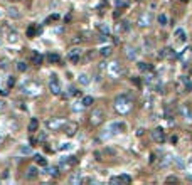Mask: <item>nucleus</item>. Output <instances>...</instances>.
<instances>
[{
  "label": "nucleus",
  "instance_id": "obj_1",
  "mask_svg": "<svg viewBox=\"0 0 192 185\" xmlns=\"http://www.w3.org/2000/svg\"><path fill=\"white\" fill-rule=\"evenodd\" d=\"M113 106H115V109L120 115H128L131 111V108H133V96L128 94V92H123V94L115 98Z\"/></svg>",
  "mask_w": 192,
  "mask_h": 185
},
{
  "label": "nucleus",
  "instance_id": "obj_2",
  "mask_svg": "<svg viewBox=\"0 0 192 185\" xmlns=\"http://www.w3.org/2000/svg\"><path fill=\"white\" fill-rule=\"evenodd\" d=\"M22 92L27 94V96H37L39 92H41V86H39L37 83H34V81H27L22 86Z\"/></svg>",
  "mask_w": 192,
  "mask_h": 185
},
{
  "label": "nucleus",
  "instance_id": "obj_3",
  "mask_svg": "<svg viewBox=\"0 0 192 185\" xmlns=\"http://www.w3.org/2000/svg\"><path fill=\"white\" fill-rule=\"evenodd\" d=\"M66 123H67V120H64V118H51V120L46 121V128H47V130H52V131H59V130L64 128Z\"/></svg>",
  "mask_w": 192,
  "mask_h": 185
},
{
  "label": "nucleus",
  "instance_id": "obj_4",
  "mask_svg": "<svg viewBox=\"0 0 192 185\" xmlns=\"http://www.w3.org/2000/svg\"><path fill=\"white\" fill-rule=\"evenodd\" d=\"M106 71H108V74L113 77V79H118V77L123 74V67H122V64L116 62V61L110 62V64H108V67H106Z\"/></svg>",
  "mask_w": 192,
  "mask_h": 185
},
{
  "label": "nucleus",
  "instance_id": "obj_5",
  "mask_svg": "<svg viewBox=\"0 0 192 185\" xmlns=\"http://www.w3.org/2000/svg\"><path fill=\"white\" fill-rule=\"evenodd\" d=\"M90 121H91V124H93V126L101 124L103 121H105V111H103L101 108L93 109V113H91V116H90Z\"/></svg>",
  "mask_w": 192,
  "mask_h": 185
},
{
  "label": "nucleus",
  "instance_id": "obj_6",
  "mask_svg": "<svg viewBox=\"0 0 192 185\" xmlns=\"http://www.w3.org/2000/svg\"><path fill=\"white\" fill-rule=\"evenodd\" d=\"M49 91L52 92V94H56V96H59L61 94V84H59V81H58V77L56 76H51V79H49Z\"/></svg>",
  "mask_w": 192,
  "mask_h": 185
},
{
  "label": "nucleus",
  "instance_id": "obj_7",
  "mask_svg": "<svg viewBox=\"0 0 192 185\" xmlns=\"http://www.w3.org/2000/svg\"><path fill=\"white\" fill-rule=\"evenodd\" d=\"M179 59H180V62H182L184 66H189L190 61H192V47H190V45H189V47H186L182 52H180Z\"/></svg>",
  "mask_w": 192,
  "mask_h": 185
},
{
  "label": "nucleus",
  "instance_id": "obj_8",
  "mask_svg": "<svg viewBox=\"0 0 192 185\" xmlns=\"http://www.w3.org/2000/svg\"><path fill=\"white\" fill-rule=\"evenodd\" d=\"M152 22H154V15H152V12L142 14L140 19H138V26H140V27H148Z\"/></svg>",
  "mask_w": 192,
  "mask_h": 185
},
{
  "label": "nucleus",
  "instance_id": "obj_9",
  "mask_svg": "<svg viewBox=\"0 0 192 185\" xmlns=\"http://www.w3.org/2000/svg\"><path fill=\"white\" fill-rule=\"evenodd\" d=\"M81 54H83V51H81L79 47H74V49H71V51H69L67 59H69L73 64H78V62H79V59H81Z\"/></svg>",
  "mask_w": 192,
  "mask_h": 185
},
{
  "label": "nucleus",
  "instance_id": "obj_10",
  "mask_svg": "<svg viewBox=\"0 0 192 185\" xmlns=\"http://www.w3.org/2000/svg\"><path fill=\"white\" fill-rule=\"evenodd\" d=\"M152 138H154V141H157V143H163L165 141V131H163V128H155L154 131H152Z\"/></svg>",
  "mask_w": 192,
  "mask_h": 185
},
{
  "label": "nucleus",
  "instance_id": "obj_11",
  "mask_svg": "<svg viewBox=\"0 0 192 185\" xmlns=\"http://www.w3.org/2000/svg\"><path fill=\"white\" fill-rule=\"evenodd\" d=\"M125 123H122V121H115V123H111L108 126V131H111L113 135H116V133H122V131H125Z\"/></svg>",
  "mask_w": 192,
  "mask_h": 185
},
{
  "label": "nucleus",
  "instance_id": "obj_12",
  "mask_svg": "<svg viewBox=\"0 0 192 185\" xmlns=\"http://www.w3.org/2000/svg\"><path fill=\"white\" fill-rule=\"evenodd\" d=\"M62 131L67 135V136H74V135H76V131H78V124H76V123H71V121H67L66 124H64Z\"/></svg>",
  "mask_w": 192,
  "mask_h": 185
},
{
  "label": "nucleus",
  "instance_id": "obj_13",
  "mask_svg": "<svg viewBox=\"0 0 192 185\" xmlns=\"http://www.w3.org/2000/svg\"><path fill=\"white\" fill-rule=\"evenodd\" d=\"M180 115L186 118V121H192V109L189 108V104H180Z\"/></svg>",
  "mask_w": 192,
  "mask_h": 185
},
{
  "label": "nucleus",
  "instance_id": "obj_14",
  "mask_svg": "<svg viewBox=\"0 0 192 185\" xmlns=\"http://www.w3.org/2000/svg\"><path fill=\"white\" fill-rule=\"evenodd\" d=\"M7 15H9L10 19L17 20V19H20V17H22V14L19 12V9H17V7H12V5H10L9 9H7Z\"/></svg>",
  "mask_w": 192,
  "mask_h": 185
},
{
  "label": "nucleus",
  "instance_id": "obj_15",
  "mask_svg": "<svg viewBox=\"0 0 192 185\" xmlns=\"http://www.w3.org/2000/svg\"><path fill=\"white\" fill-rule=\"evenodd\" d=\"M39 177V168L37 167H29V170H27V173H26V179L27 180H35Z\"/></svg>",
  "mask_w": 192,
  "mask_h": 185
},
{
  "label": "nucleus",
  "instance_id": "obj_16",
  "mask_svg": "<svg viewBox=\"0 0 192 185\" xmlns=\"http://www.w3.org/2000/svg\"><path fill=\"white\" fill-rule=\"evenodd\" d=\"M160 57H167V59H174L175 57V52H174L172 47H163L162 52H160Z\"/></svg>",
  "mask_w": 192,
  "mask_h": 185
},
{
  "label": "nucleus",
  "instance_id": "obj_17",
  "mask_svg": "<svg viewBox=\"0 0 192 185\" xmlns=\"http://www.w3.org/2000/svg\"><path fill=\"white\" fill-rule=\"evenodd\" d=\"M175 39L179 42H186L187 39V34H186V29H182V27H179V29H175Z\"/></svg>",
  "mask_w": 192,
  "mask_h": 185
},
{
  "label": "nucleus",
  "instance_id": "obj_18",
  "mask_svg": "<svg viewBox=\"0 0 192 185\" xmlns=\"http://www.w3.org/2000/svg\"><path fill=\"white\" fill-rule=\"evenodd\" d=\"M125 54H126V57L130 59V61H133V59H137L138 52H137V49H135V47H126Z\"/></svg>",
  "mask_w": 192,
  "mask_h": 185
},
{
  "label": "nucleus",
  "instance_id": "obj_19",
  "mask_svg": "<svg viewBox=\"0 0 192 185\" xmlns=\"http://www.w3.org/2000/svg\"><path fill=\"white\" fill-rule=\"evenodd\" d=\"M138 69H140L142 73H150V71L154 69V66H152V64H147V62H138Z\"/></svg>",
  "mask_w": 192,
  "mask_h": 185
},
{
  "label": "nucleus",
  "instance_id": "obj_20",
  "mask_svg": "<svg viewBox=\"0 0 192 185\" xmlns=\"http://www.w3.org/2000/svg\"><path fill=\"white\" fill-rule=\"evenodd\" d=\"M111 52H113V47H111V45H105V47L99 49V54H101L103 57H108V56H111Z\"/></svg>",
  "mask_w": 192,
  "mask_h": 185
},
{
  "label": "nucleus",
  "instance_id": "obj_21",
  "mask_svg": "<svg viewBox=\"0 0 192 185\" xmlns=\"http://www.w3.org/2000/svg\"><path fill=\"white\" fill-rule=\"evenodd\" d=\"M69 182H71V183H81V182H83V177H81V173H79V172L73 173V175L69 177Z\"/></svg>",
  "mask_w": 192,
  "mask_h": 185
},
{
  "label": "nucleus",
  "instance_id": "obj_22",
  "mask_svg": "<svg viewBox=\"0 0 192 185\" xmlns=\"http://www.w3.org/2000/svg\"><path fill=\"white\" fill-rule=\"evenodd\" d=\"M47 61L51 62V64H58L59 61H61V56L56 54V52H51V54L47 56Z\"/></svg>",
  "mask_w": 192,
  "mask_h": 185
},
{
  "label": "nucleus",
  "instance_id": "obj_23",
  "mask_svg": "<svg viewBox=\"0 0 192 185\" xmlns=\"http://www.w3.org/2000/svg\"><path fill=\"white\" fill-rule=\"evenodd\" d=\"M7 41L12 42V44H15V42L19 41V34H17L15 30H10V32H9V35H7Z\"/></svg>",
  "mask_w": 192,
  "mask_h": 185
},
{
  "label": "nucleus",
  "instance_id": "obj_24",
  "mask_svg": "<svg viewBox=\"0 0 192 185\" xmlns=\"http://www.w3.org/2000/svg\"><path fill=\"white\" fill-rule=\"evenodd\" d=\"M37 128H39V120L37 118H32L30 120V123H29V131H37Z\"/></svg>",
  "mask_w": 192,
  "mask_h": 185
},
{
  "label": "nucleus",
  "instance_id": "obj_25",
  "mask_svg": "<svg viewBox=\"0 0 192 185\" xmlns=\"http://www.w3.org/2000/svg\"><path fill=\"white\" fill-rule=\"evenodd\" d=\"M35 163H37V167H47V160H46L44 156H41V155L35 156Z\"/></svg>",
  "mask_w": 192,
  "mask_h": 185
},
{
  "label": "nucleus",
  "instance_id": "obj_26",
  "mask_svg": "<svg viewBox=\"0 0 192 185\" xmlns=\"http://www.w3.org/2000/svg\"><path fill=\"white\" fill-rule=\"evenodd\" d=\"M157 20H158V24H160V26H162V27H165L167 24H169V17H167L165 14H160Z\"/></svg>",
  "mask_w": 192,
  "mask_h": 185
},
{
  "label": "nucleus",
  "instance_id": "obj_27",
  "mask_svg": "<svg viewBox=\"0 0 192 185\" xmlns=\"http://www.w3.org/2000/svg\"><path fill=\"white\" fill-rule=\"evenodd\" d=\"M130 30V26H128V22H122L116 26V32H126Z\"/></svg>",
  "mask_w": 192,
  "mask_h": 185
},
{
  "label": "nucleus",
  "instance_id": "obj_28",
  "mask_svg": "<svg viewBox=\"0 0 192 185\" xmlns=\"http://www.w3.org/2000/svg\"><path fill=\"white\" fill-rule=\"evenodd\" d=\"M32 64H35V66H41V64H42V56L35 52V54L32 56Z\"/></svg>",
  "mask_w": 192,
  "mask_h": 185
},
{
  "label": "nucleus",
  "instance_id": "obj_29",
  "mask_svg": "<svg viewBox=\"0 0 192 185\" xmlns=\"http://www.w3.org/2000/svg\"><path fill=\"white\" fill-rule=\"evenodd\" d=\"M81 103H83V106H84V108L91 106V104H93V96H84V98H83V101H81Z\"/></svg>",
  "mask_w": 192,
  "mask_h": 185
},
{
  "label": "nucleus",
  "instance_id": "obj_30",
  "mask_svg": "<svg viewBox=\"0 0 192 185\" xmlns=\"http://www.w3.org/2000/svg\"><path fill=\"white\" fill-rule=\"evenodd\" d=\"M46 172L49 173V175H52V177H58L59 175V168L58 167H47V170Z\"/></svg>",
  "mask_w": 192,
  "mask_h": 185
},
{
  "label": "nucleus",
  "instance_id": "obj_31",
  "mask_svg": "<svg viewBox=\"0 0 192 185\" xmlns=\"http://www.w3.org/2000/svg\"><path fill=\"white\" fill-rule=\"evenodd\" d=\"M27 67H29V66H27V64L24 62V61L17 62V71H19V73H26V71H27Z\"/></svg>",
  "mask_w": 192,
  "mask_h": 185
},
{
  "label": "nucleus",
  "instance_id": "obj_32",
  "mask_svg": "<svg viewBox=\"0 0 192 185\" xmlns=\"http://www.w3.org/2000/svg\"><path fill=\"white\" fill-rule=\"evenodd\" d=\"M78 79H79V83L84 84V86H86V84H90V76H88V74H81Z\"/></svg>",
  "mask_w": 192,
  "mask_h": 185
},
{
  "label": "nucleus",
  "instance_id": "obj_33",
  "mask_svg": "<svg viewBox=\"0 0 192 185\" xmlns=\"http://www.w3.org/2000/svg\"><path fill=\"white\" fill-rule=\"evenodd\" d=\"M35 34H37V27H34V26H30L29 29H27V37H35Z\"/></svg>",
  "mask_w": 192,
  "mask_h": 185
},
{
  "label": "nucleus",
  "instance_id": "obj_34",
  "mask_svg": "<svg viewBox=\"0 0 192 185\" xmlns=\"http://www.w3.org/2000/svg\"><path fill=\"white\" fill-rule=\"evenodd\" d=\"M180 81H182V83L186 84V89H187V91H190V89H192V84H190V81L187 79V76H180Z\"/></svg>",
  "mask_w": 192,
  "mask_h": 185
},
{
  "label": "nucleus",
  "instance_id": "obj_35",
  "mask_svg": "<svg viewBox=\"0 0 192 185\" xmlns=\"http://www.w3.org/2000/svg\"><path fill=\"white\" fill-rule=\"evenodd\" d=\"M174 162V158L170 155H167V156H163V160H162V167H169L170 163Z\"/></svg>",
  "mask_w": 192,
  "mask_h": 185
},
{
  "label": "nucleus",
  "instance_id": "obj_36",
  "mask_svg": "<svg viewBox=\"0 0 192 185\" xmlns=\"http://www.w3.org/2000/svg\"><path fill=\"white\" fill-rule=\"evenodd\" d=\"M20 153L22 155H30L32 153V147H22L20 148Z\"/></svg>",
  "mask_w": 192,
  "mask_h": 185
},
{
  "label": "nucleus",
  "instance_id": "obj_37",
  "mask_svg": "<svg viewBox=\"0 0 192 185\" xmlns=\"http://www.w3.org/2000/svg\"><path fill=\"white\" fill-rule=\"evenodd\" d=\"M69 96H81V91L78 88H71L69 89Z\"/></svg>",
  "mask_w": 192,
  "mask_h": 185
},
{
  "label": "nucleus",
  "instance_id": "obj_38",
  "mask_svg": "<svg viewBox=\"0 0 192 185\" xmlns=\"http://www.w3.org/2000/svg\"><path fill=\"white\" fill-rule=\"evenodd\" d=\"M120 179H122V183H130L131 182V177L130 175H120Z\"/></svg>",
  "mask_w": 192,
  "mask_h": 185
},
{
  "label": "nucleus",
  "instance_id": "obj_39",
  "mask_svg": "<svg viewBox=\"0 0 192 185\" xmlns=\"http://www.w3.org/2000/svg\"><path fill=\"white\" fill-rule=\"evenodd\" d=\"M71 148H73V145H71V143H62L61 147H59V150L66 152V150H71Z\"/></svg>",
  "mask_w": 192,
  "mask_h": 185
},
{
  "label": "nucleus",
  "instance_id": "obj_40",
  "mask_svg": "<svg viewBox=\"0 0 192 185\" xmlns=\"http://www.w3.org/2000/svg\"><path fill=\"white\" fill-rule=\"evenodd\" d=\"M110 183H113V185L122 183V179H120V177H111V179H110Z\"/></svg>",
  "mask_w": 192,
  "mask_h": 185
},
{
  "label": "nucleus",
  "instance_id": "obj_41",
  "mask_svg": "<svg viewBox=\"0 0 192 185\" xmlns=\"http://www.w3.org/2000/svg\"><path fill=\"white\" fill-rule=\"evenodd\" d=\"M99 30H101V34H110L108 26H105V24H101V26H99Z\"/></svg>",
  "mask_w": 192,
  "mask_h": 185
},
{
  "label": "nucleus",
  "instance_id": "obj_42",
  "mask_svg": "<svg viewBox=\"0 0 192 185\" xmlns=\"http://www.w3.org/2000/svg\"><path fill=\"white\" fill-rule=\"evenodd\" d=\"M14 84H15V77H14V76H10L9 79H7V86H9V88H12Z\"/></svg>",
  "mask_w": 192,
  "mask_h": 185
},
{
  "label": "nucleus",
  "instance_id": "obj_43",
  "mask_svg": "<svg viewBox=\"0 0 192 185\" xmlns=\"http://www.w3.org/2000/svg\"><path fill=\"white\" fill-rule=\"evenodd\" d=\"M0 67H2V69H7V67H9V61H7V59H0Z\"/></svg>",
  "mask_w": 192,
  "mask_h": 185
},
{
  "label": "nucleus",
  "instance_id": "obj_44",
  "mask_svg": "<svg viewBox=\"0 0 192 185\" xmlns=\"http://www.w3.org/2000/svg\"><path fill=\"white\" fill-rule=\"evenodd\" d=\"M174 162H175V165L179 167V168H184V167H186V165H184V162H182V160H180V158H175V160H174Z\"/></svg>",
  "mask_w": 192,
  "mask_h": 185
},
{
  "label": "nucleus",
  "instance_id": "obj_45",
  "mask_svg": "<svg viewBox=\"0 0 192 185\" xmlns=\"http://www.w3.org/2000/svg\"><path fill=\"white\" fill-rule=\"evenodd\" d=\"M58 19H59V15H58V14H52V15L47 19V22H51V20H58Z\"/></svg>",
  "mask_w": 192,
  "mask_h": 185
},
{
  "label": "nucleus",
  "instance_id": "obj_46",
  "mask_svg": "<svg viewBox=\"0 0 192 185\" xmlns=\"http://www.w3.org/2000/svg\"><path fill=\"white\" fill-rule=\"evenodd\" d=\"M44 140H46V133H41L39 138H37V141H44Z\"/></svg>",
  "mask_w": 192,
  "mask_h": 185
},
{
  "label": "nucleus",
  "instance_id": "obj_47",
  "mask_svg": "<svg viewBox=\"0 0 192 185\" xmlns=\"http://www.w3.org/2000/svg\"><path fill=\"white\" fill-rule=\"evenodd\" d=\"M73 42H74V44H78V42H81V35H76V37L73 39Z\"/></svg>",
  "mask_w": 192,
  "mask_h": 185
},
{
  "label": "nucleus",
  "instance_id": "obj_48",
  "mask_svg": "<svg viewBox=\"0 0 192 185\" xmlns=\"http://www.w3.org/2000/svg\"><path fill=\"white\" fill-rule=\"evenodd\" d=\"M3 109H5V103H3L2 99H0V111H3Z\"/></svg>",
  "mask_w": 192,
  "mask_h": 185
},
{
  "label": "nucleus",
  "instance_id": "obj_49",
  "mask_svg": "<svg viewBox=\"0 0 192 185\" xmlns=\"http://www.w3.org/2000/svg\"><path fill=\"white\" fill-rule=\"evenodd\" d=\"M0 94H2V96H7V91H2V89H0Z\"/></svg>",
  "mask_w": 192,
  "mask_h": 185
},
{
  "label": "nucleus",
  "instance_id": "obj_50",
  "mask_svg": "<svg viewBox=\"0 0 192 185\" xmlns=\"http://www.w3.org/2000/svg\"><path fill=\"white\" fill-rule=\"evenodd\" d=\"M0 17H2V10H0Z\"/></svg>",
  "mask_w": 192,
  "mask_h": 185
},
{
  "label": "nucleus",
  "instance_id": "obj_51",
  "mask_svg": "<svg viewBox=\"0 0 192 185\" xmlns=\"http://www.w3.org/2000/svg\"><path fill=\"white\" fill-rule=\"evenodd\" d=\"M0 45H2V41H0Z\"/></svg>",
  "mask_w": 192,
  "mask_h": 185
}]
</instances>
